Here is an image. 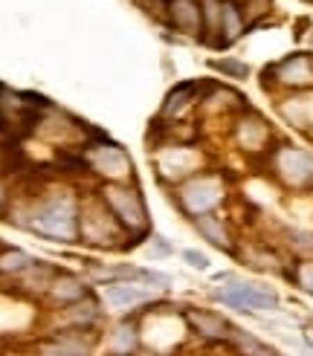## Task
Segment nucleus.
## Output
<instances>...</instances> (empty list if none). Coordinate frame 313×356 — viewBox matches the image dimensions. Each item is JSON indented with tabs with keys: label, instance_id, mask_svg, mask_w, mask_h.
I'll return each mask as SVG.
<instances>
[{
	"label": "nucleus",
	"instance_id": "nucleus-5",
	"mask_svg": "<svg viewBox=\"0 0 313 356\" xmlns=\"http://www.w3.org/2000/svg\"><path fill=\"white\" fill-rule=\"evenodd\" d=\"M84 163L90 168V174L102 177L104 183H131L134 177V163L125 148H119L116 142L104 139L102 134H96L93 142H87L84 151Z\"/></svg>",
	"mask_w": 313,
	"mask_h": 356
},
{
	"label": "nucleus",
	"instance_id": "nucleus-17",
	"mask_svg": "<svg viewBox=\"0 0 313 356\" xmlns=\"http://www.w3.org/2000/svg\"><path fill=\"white\" fill-rule=\"evenodd\" d=\"M168 6V21L174 29L186 35H200L203 32V15H200V0H171Z\"/></svg>",
	"mask_w": 313,
	"mask_h": 356
},
{
	"label": "nucleus",
	"instance_id": "nucleus-1",
	"mask_svg": "<svg viewBox=\"0 0 313 356\" xmlns=\"http://www.w3.org/2000/svg\"><path fill=\"white\" fill-rule=\"evenodd\" d=\"M99 197L108 206L113 220L122 226V232L131 238V246H139L151 235V220H148V206L143 200V194L136 191L131 183H102L99 186Z\"/></svg>",
	"mask_w": 313,
	"mask_h": 356
},
{
	"label": "nucleus",
	"instance_id": "nucleus-2",
	"mask_svg": "<svg viewBox=\"0 0 313 356\" xmlns=\"http://www.w3.org/2000/svg\"><path fill=\"white\" fill-rule=\"evenodd\" d=\"M79 200L70 191H58L44 197V203L35 206L26 226L35 235L56 243H76L79 241Z\"/></svg>",
	"mask_w": 313,
	"mask_h": 356
},
{
	"label": "nucleus",
	"instance_id": "nucleus-18",
	"mask_svg": "<svg viewBox=\"0 0 313 356\" xmlns=\"http://www.w3.org/2000/svg\"><path fill=\"white\" fill-rule=\"evenodd\" d=\"M203 90H206V84H198V81H183L177 87H171V93L166 96L163 108H160V116L163 119H180V113L186 108H191V104L200 99Z\"/></svg>",
	"mask_w": 313,
	"mask_h": 356
},
{
	"label": "nucleus",
	"instance_id": "nucleus-20",
	"mask_svg": "<svg viewBox=\"0 0 313 356\" xmlns=\"http://www.w3.org/2000/svg\"><path fill=\"white\" fill-rule=\"evenodd\" d=\"M58 275V270L52 264H44V261H32V266L26 273L17 275V284H21V290L29 293V296H47L52 278Z\"/></svg>",
	"mask_w": 313,
	"mask_h": 356
},
{
	"label": "nucleus",
	"instance_id": "nucleus-31",
	"mask_svg": "<svg viewBox=\"0 0 313 356\" xmlns=\"http://www.w3.org/2000/svg\"><path fill=\"white\" fill-rule=\"evenodd\" d=\"M151 252L160 255V258H168V255H171V243H168L166 238L156 235V238H151Z\"/></svg>",
	"mask_w": 313,
	"mask_h": 356
},
{
	"label": "nucleus",
	"instance_id": "nucleus-23",
	"mask_svg": "<svg viewBox=\"0 0 313 356\" xmlns=\"http://www.w3.org/2000/svg\"><path fill=\"white\" fill-rule=\"evenodd\" d=\"M220 6H223V0H200L203 41L212 47H218V41H220Z\"/></svg>",
	"mask_w": 313,
	"mask_h": 356
},
{
	"label": "nucleus",
	"instance_id": "nucleus-28",
	"mask_svg": "<svg viewBox=\"0 0 313 356\" xmlns=\"http://www.w3.org/2000/svg\"><path fill=\"white\" fill-rule=\"evenodd\" d=\"M273 9V0H247V9H243V21H258L261 15H267Z\"/></svg>",
	"mask_w": 313,
	"mask_h": 356
},
{
	"label": "nucleus",
	"instance_id": "nucleus-15",
	"mask_svg": "<svg viewBox=\"0 0 313 356\" xmlns=\"http://www.w3.org/2000/svg\"><path fill=\"white\" fill-rule=\"evenodd\" d=\"M191 226H195L198 235L203 241H209L215 249H220V252H226V255H238L235 238H232L230 226H226L223 218H218V215H200V218H191Z\"/></svg>",
	"mask_w": 313,
	"mask_h": 356
},
{
	"label": "nucleus",
	"instance_id": "nucleus-32",
	"mask_svg": "<svg viewBox=\"0 0 313 356\" xmlns=\"http://www.w3.org/2000/svg\"><path fill=\"white\" fill-rule=\"evenodd\" d=\"M305 339H307V345H310V348H313V325H310V327H307V330H305Z\"/></svg>",
	"mask_w": 313,
	"mask_h": 356
},
{
	"label": "nucleus",
	"instance_id": "nucleus-34",
	"mask_svg": "<svg viewBox=\"0 0 313 356\" xmlns=\"http://www.w3.org/2000/svg\"><path fill=\"white\" fill-rule=\"evenodd\" d=\"M166 3H171V0H166Z\"/></svg>",
	"mask_w": 313,
	"mask_h": 356
},
{
	"label": "nucleus",
	"instance_id": "nucleus-6",
	"mask_svg": "<svg viewBox=\"0 0 313 356\" xmlns=\"http://www.w3.org/2000/svg\"><path fill=\"white\" fill-rule=\"evenodd\" d=\"M125 235L122 226L113 220V215L108 211V206L102 203L99 194H93L90 200H84L79 209V238L87 246H99V249H111L116 246V241Z\"/></svg>",
	"mask_w": 313,
	"mask_h": 356
},
{
	"label": "nucleus",
	"instance_id": "nucleus-24",
	"mask_svg": "<svg viewBox=\"0 0 313 356\" xmlns=\"http://www.w3.org/2000/svg\"><path fill=\"white\" fill-rule=\"evenodd\" d=\"M284 238H287V246L302 261H313V232H305V229H287Z\"/></svg>",
	"mask_w": 313,
	"mask_h": 356
},
{
	"label": "nucleus",
	"instance_id": "nucleus-27",
	"mask_svg": "<svg viewBox=\"0 0 313 356\" xmlns=\"http://www.w3.org/2000/svg\"><path fill=\"white\" fill-rule=\"evenodd\" d=\"M215 70H220L226 79H247L250 76V64H243L238 58H220V61H215Z\"/></svg>",
	"mask_w": 313,
	"mask_h": 356
},
{
	"label": "nucleus",
	"instance_id": "nucleus-11",
	"mask_svg": "<svg viewBox=\"0 0 313 356\" xmlns=\"http://www.w3.org/2000/svg\"><path fill=\"white\" fill-rule=\"evenodd\" d=\"M104 356H136L143 350V327L134 316H122L102 333Z\"/></svg>",
	"mask_w": 313,
	"mask_h": 356
},
{
	"label": "nucleus",
	"instance_id": "nucleus-19",
	"mask_svg": "<svg viewBox=\"0 0 313 356\" xmlns=\"http://www.w3.org/2000/svg\"><path fill=\"white\" fill-rule=\"evenodd\" d=\"M243 32H247L243 9L235 3V0H223V6H220V41H218V49L232 47Z\"/></svg>",
	"mask_w": 313,
	"mask_h": 356
},
{
	"label": "nucleus",
	"instance_id": "nucleus-26",
	"mask_svg": "<svg viewBox=\"0 0 313 356\" xmlns=\"http://www.w3.org/2000/svg\"><path fill=\"white\" fill-rule=\"evenodd\" d=\"M139 281L148 284V287H154L156 293H163L171 287V275L160 273V270H148V266H139Z\"/></svg>",
	"mask_w": 313,
	"mask_h": 356
},
{
	"label": "nucleus",
	"instance_id": "nucleus-4",
	"mask_svg": "<svg viewBox=\"0 0 313 356\" xmlns=\"http://www.w3.org/2000/svg\"><path fill=\"white\" fill-rule=\"evenodd\" d=\"M226 197V186L220 180V174H191L188 180L177 186V206L183 209V215L200 218V215H215V209Z\"/></svg>",
	"mask_w": 313,
	"mask_h": 356
},
{
	"label": "nucleus",
	"instance_id": "nucleus-7",
	"mask_svg": "<svg viewBox=\"0 0 313 356\" xmlns=\"http://www.w3.org/2000/svg\"><path fill=\"white\" fill-rule=\"evenodd\" d=\"M273 171L290 188H313V154L296 145H278L273 151Z\"/></svg>",
	"mask_w": 313,
	"mask_h": 356
},
{
	"label": "nucleus",
	"instance_id": "nucleus-14",
	"mask_svg": "<svg viewBox=\"0 0 313 356\" xmlns=\"http://www.w3.org/2000/svg\"><path fill=\"white\" fill-rule=\"evenodd\" d=\"M47 336L64 356H96L102 345L99 330H52Z\"/></svg>",
	"mask_w": 313,
	"mask_h": 356
},
{
	"label": "nucleus",
	"instance_id": "nucleus-30",
	"mask_svg": "<svg viewBox=\"0 0 313 356\" xmlns=\"http://www.w3.org/2000/svg\"><path fill=\"white\" fill-rule=\"evenodd\" d=\"M35 356H64L56 345H52V339H49V336H44V339L38 342V345H35Z\"/></svg>",
	"mask_w": 313,
	"mask_h": 356
},
{
	"label": "nucleus",
	"instance_id": "nucleus-12",
	"mask_svg": "<svg viewBox=\"0 0 313 356\" xmlns=\"http://www.w3.org/2000/svg\"><path fill=\"white\" fill-rule=\"evenodd\" d=\"M275 76V84L290 87V90H310L313 87V58L307 52H293V56L282 58L270 67Z\"/></svg>",
	"mask_w": 313,
	"mask_h": 356
},
{
	"label": "nucleus",
	"instance_id": "nucleus-8",
	"mask_svg": "<svg viewBox=\"0 0 313 356\" xmlns=\"http://www.w3.org/2000/svg\"><path fill=\"white\" fill-rule=\"evenodd\" d=\"M102 298L111 310L119 313H131L139 307H156L160 298H156V290L148 287L143 281H113V284H104L102 287Z\"/></svg>",
	"mask_w": 313,
	"mask_h": 356
},
{
	"label": "nucleus",
	"instance_id": "nucleus-10",
	"mask_svg": "<svg viewBox=\"0 0 313 356\" xmlns=\"http://www.w3.org/2000/svg\"><path fill=\"white\" fill-rule=\"evenodd\" d=\"M102 322H104V310H102V301L93 293L76 301V305L58 307L52 313V330H99Z\"/></svg>",
	"mask_w": 313,
	"mask_h": 356
},
{
	"label": "nucleus",
	"instance_id": "nucleus-3",
	"mask_svg": "<svg viewBox=\"0 0 313 356\" xmlns=\"http://www.w3.org/2000/svg\"><path fill=\"white\" fill-rule=\"evenodd\" d=\"M218 287H212V296L218 305L230 307L235 313H273L278 310V293L267 284H255V281H247V278H238V275H230V273H220L218 275Z\"/></svg>",
	"mask_w": 313,
	"mask_h": 356
},
{
	"label": "nucleus",
	"instance_id": "nucleus-9",
	"mask_svg": "<svg viewBox=\"0 0 313 356\" xmlns=\"http://www.w3.org/2000/svg\"><path fill=\"white\" fill-rule=\"evenodd\" d=\"M183 322L191 330V336H198L203 345H230L232 336V322L218 310L209 307H186L183 310Z\"/></svg>",
	"mask_w": 313,
	"mask_h": 356
},
{
	"label": "nucleus",
	"instance_id": "nucleus-25",
	"mask_svg": "<svg viewBox=\"0 0 313 356\" xmlns=\"http://www.w3.org/2000/svg\"><path fill=\"white\" fill-rule=\"evenodd\" d=\"M284 275H287L299 290H305V293L313 296V261H299V264H293V270H287Z\"/></svg>",
	"mask_w": 313,
	"mask_h": 356
},
{
	"label": "nucleus",
	"instance_id": "nucleus-16",
	"mask_svg": "<svg viewBox=\"0 0 313 356\" xmlns=\"http://www.w3.org/2000/svg\"><path fill=\"white\" fill-rule=\"evenodd\" d=\"M235 139L243 151H264L270 142V124L255 113H243L235 122Z\"/></svg>",
	"mask_w": 313,
	"mask_h": 356
},
{
	"label": "nucleus",
	"instance_id": "nucleus-22",
	"mask_svg": "<svg viewBox=\"0 0 313 356\" xmlns=\"http://www.w3.org/2000/svg\"><path fill=\"white\" fill-rule=\"evenodd\" d=\"M32 266V255H26L17 246H3L0 249V275L3 278H17Z\"/></svg>",
	"mask_w": 313,
	"mask_h": 356
},
{
	"label": "nucleus",
	"instance_id": "nucleus-13",
	"mask_svg": "<svg viewBox=\"0 0 313 356\" xmlns=\"http://www.w3.org/2000/svg\"><path fill=\"white\" fill-rule=\"evenodd\" d=\"M93 290H90V281L81 278V275H73V273H58L56 278H52L49 284V290H47V301L52 307H70V305H76V301L87 298Z\"/></svg>",
	"mask_w": 313,
	"mask_h": 356
},
{
	"label": "nucleus",
	"instance_id": "nucleus-33",
	"mask_svg": "<svg viewBox=\"0 0 313 356\" xmlns=\"http://www.w3.org/2000/svg\"><path fill=\"white\" fill-rule=\"evenodd\" d=\"M3 90H6V87H3V84H0V93H3Z\"/></svg>",
	"mask_w": 313,
	"mask_h": 356
},
{
	"label": "nucleus",
	"instance_id": "nucleus-21",
	"mask_svg": "<svg viewBox=\"0 0 313 356\" xmlns=\"http://www.w3.org/2000/svg\"><path fill=\"white\" fill-rule=\"evenodd\" d=\"M230 348H232L238 356H282L273 345H267L264 339H258L255 333L243 330V327H232Z\"/></svg>",
	"mask_w": 313,
	"mask_h": 356
},
{
	"label": "nucleus",
	"instance_id": "nucleus-29",
	"mask_svg": "<svg viewBox=\"0 0 313 356\" xmlns=\"http://www.w3.org/2000/svg\"><path fill=\"white\" fill-rule=\"evenodd\" d=\"M183 261L191 266V270H198V273L209 270V258L203 252H198V249H183Z\"/></svg>",
	"mask_w": 313,
	"mask_h": 356
}]
</instances>
